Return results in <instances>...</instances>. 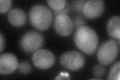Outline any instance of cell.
Segmentation results:
<instances>
[{"label":"cell","instance_id":"11","mask_svg":"<svg viewBox=\"0 0 120 80\" xmlns=\"http://www.w3.org/2000/svg\"><path fill=\"white\" fill-rule=\"evenodd\" d=\"M107 31L109 35L112 38L120 40V17L115 16L111 18L107 24Z\"/></svg>","mask_w":120,"mask_h":80},{"label":"cell","instance_id":"13","mask_svg":"<svg viewBox=\"0 0 120 80\" xmlns=\"http://www.w3.org/2000/svg\"><path fill=\"white\" fill-rule=\"evenodd\" d=\"M47 2L54 11L61 10L67 5V1L65 0H49Z\"/></svg>","mask_w":120,"mask_h":80},{"label":"cell","instance_id":"1","mask_svg":"<svg viewBox=\"0 0 120 80\" xmlns=\"http://www.w3.org/2000/svg\"><path fill=\"white\" fill-rule=\"evenodd\" d=\"M74 42L81 51L88 55L94 53L99 43V38L96 32L87 26L78 28L74 35Z\"/></svg>","mask_w":120,"mask_h":80},{"label":"cell","instance_id":"12","mask_svg":"<svg viewBox=\"0 0 120 80\" xmlns=\"http://www.w3.org/2000/svg\"><path fill=\"white\" fill-rule=\"evenodd\" d=\"M120 76V63L118 61L112 66L108 76L109 80H119Z\"/></svg>","mask_w":120,"mask_h":80},{"label":"cell","instance_id":"4","mask_svg":"<svg viewBox=\"0 0 120 80\" xmlns=\"http://www.w3.org/2000/svg\"><path fill=\"white\" fill-rule=\"evenodd\" d=\"M44 43V38L42 34L35 31H30L22 36L20 47L24 52L31 53L40 49Z\"/></svg>","mask_w":120,"mask_h":80},{"label":"cell","instance_id":"17","mask_svg":"<svg viewBox=\"0 0 120 80\" xmlns=\"http://www.w3.org/2000/svg\"><path fill=\"white\" fill-rule=\"evenodd\" d=\"M86 23L85 19L81 16H78L75 17L74 19V26L77 29L79 27L84 26Z\"/></svg>","mask_w":120,"mask_h":80},{"label":"cell","instance_id":"19","mask_svg":"<svg viewBox=\"0 0 120 80\" xmlns=\"http://www.w3.org/2000/svg\"><path fill=\"white\" fill-rule=\"evenodd\" d=\"M70 11V8L69 6L66 5L65 8L61 10L58 11H54V16L55 17L60 15H67Z\"/></svg>","mask_w":120,"mask_h":80},{"label":"cell","instance_id":"14","mask_svg":"<svg viewBox=\"0 0 120 80\" xmlns=\"http://www.w3.org/2000/svg\"><path fill=\"white\" fill-rule=\"evenodd\" d=\"M18 70L20 73L22 74H27L32 71L31 64L26 61H23L20 62L19 65Z\"/></svg>","mask_w":120,"mask_h":80},{"label":"cell","instance_id":"9","mask_svg":"<svg viewBox=\"0 0 120 80\" xmlns=\"http://www.w3.org/2000/svg\"><path fill=\"white\" fill-rule=\"evenodd\" d=\"M17 57L11 53H4L0 56V73L8 75L13 73L19 67Z\"/></svg>","mask_w":120,"mask_h":80},{"label":"cell","instance_id":"20","mask_svg":"<svg viewBox=\"0 0 120 80\" xmlns=\"http://www.w3.org/2000/svg\"><path fill=\"white\" fill-rule=\"evenodd\" d=\"M5 38L4 37L2 33H1V35H0V46H1V52H2L3 49L5 48Z\"/></svg>","mask_w":120,"mask_h":80},{"label":"cell","instance_id":"15","mask_svg":"<svg viewBox=\"0 0 120 80\" xmlns=\"http://www.w3.org/2000/svg\"><path fill=\"white\" fill-rule=\"evenodd\" d=\"M12 1L11 0H1L0 1V13L4 14L8 11L12 6Z\"/></svg>","mask_w":120,"mask_h":80},{"label":"cell","instance_id":"3","mask_svg":"<svg viewBox=\"0 0 120 80\" xmlns=\"http://www.w3.org/2000/svg\"><path fill=\"white\" fill-rule=\"evenodd\" d=\"M119 53V47L116 42L110 39L100 45L97 52L99 63L103 66H108L113 63Z\"/></svg>","mask_w":120,"mask_h":80},{"label":"cell","instance_id":"2","mask_svg":"<svg viewBox=\"0 0 120 80\" xmlns=\"http://www.w3.org/2000/svg\"><path fill=\"white\" fill-rule=\"evenodd\" d=\"M52 18L51 11L43 5H35L29 12V19L31 24L40 31H44L49 28Z\"/></svg>","mask_w":120,"mask_h":80},{"label":"cell","instance_id":"6","mask_svg":"<svg viewBox=\"0 0 120 80\" xmlns=\"http://www.w3.org/2000/svg\"><path fill=\"white\" fill-rule=\"evenodd\" d=\"M32 60L35 67L45 70L54 65L56 62V57L53 53L48 50L39 49L33 53Z\"/></svg>","mask_w":120,"mask_h":80},{"label":"cell","instance_id":"7","mask_svg":"<svg viewBox=\"0 0 120 80\" xmlns=\"http://www.w3.org/2000/svg\"><path fill=\"white\" fill-rule=\"evenodd\" d=\"M105 3L102 0L86 1L82 7V13L88 19H93L100 16L104 12Z\"/></svg>","mask_w":120,"mask_h":80},{"label":"cell","instance_id":"18","mask_svg":"<svg viewBox=\"0 0 120 80\" xmlns=\"http://www.w3.org/2000/svg\"><path fill=\"white\" fill-rule=\"evenodd\" d=\"M85 1H76L73 2L74 8L75 10L78 12H82V7L85 3Z\"/></svg>","mask_w":120,"mask_h":80},{"label":"cell","instance_id":"8","mask_svg":"<svg viewBox=\"0 0 120 80\" xmlns=\"http://www.w3.org/2000/svg\"><path fill=\"white\" fill-rule=\"evenodd\" d=\"M55 31L62 36H68L72 33L74 23L68 15H60L55 17L54 22Z\"/></svg>","mask_w":120,"mask_h":80},{"label":"cell","instance_id":"10","mask_svg":"<svg viewBox=\"0 0 120 80\" xmlns=\"http://www.w3.org/2000/svg\"><path fill=\"white\" fill-rule=\"evenodd\" d=\"M8 19L11 25L20 27L26 24L27 20V17L24 11L21 9L15 8L9 11L8 14Z\"/></svg>","mask_w":120,"mask_h":80},{"label":"cell","instance_id":"5","mask_svg":"<svg viewBox=\"0 0 120 80\" xmlns=\"http://www.w3.org/2000/svg\"><path fill=\"white\" fill-rule=\"evenodd\" d=\"M60 64L67 69L75 71L81 69L84 66L85 58L81 53L70 51L63 54L60 59Z\"/></svg>","mask_w":120,"mask_h":80},{"label":"cell","instance_id":"16","mask_svg":"<svg viewBox=\"0 0 120 80\" xmlns=\"http://www.w3.org/2000/svg\"><path fill=\"white\" fill-rule=\"evenodd\" d=\"M106 69L102 65H97L93 69V73L95 77L100 78L105 74Z\"/></svg>","mask_w":120,"mask_h":80}]
</instances>
